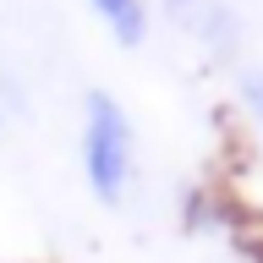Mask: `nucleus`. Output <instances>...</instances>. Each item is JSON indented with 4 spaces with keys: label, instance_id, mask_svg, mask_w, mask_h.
<instances>
[{
    "label": "nucleus",
    "instance_id": "nucleus-2",
    "mask_svg": "<svg viewBox=\"0 0 263 263\" xmlns=\"http://www.w3.org/2000/svg\"><path fill=\"white\" fill-rule=\"evenodd\" d=\"M93 6V16L110 28V39L121 49H137L148 39V6L143 0H88Z\"/></svg>",
    "mask_w": 263,
    "mask_h": 263
},
{
    "label": "nucleus",
    "instance_id": "nucleus-1",
    "mask_svg": "<svg viewBox=\"0 0 263 263\" xmlns=\"http://www.w3.org/2000/svg\"><path fill=\"white\" fill-rule=\"evenodd\" d=\"M82 181L104 209H121L132 192V170H137V132H132L126 104L104 88H88L82 99Z\"/></svg>",
    "mask_w": 263,
    "mask_h": 263
},
{
    "label": "nucleus",
    "instance_id": "nucleus-3",
    "mask_svg": "<svg viewBox=\"0 0 263 263\" xmlns=\"http://www.w3.org/2000/svg\"><path fill=\"white\" fill-rule=\"evenodd\" d=\"M241 104L258 115V126H263V71H247L241 77Z\"/></svg>",
    "mask_w": 263,
    "mask_h": 263
}]
</instances>
